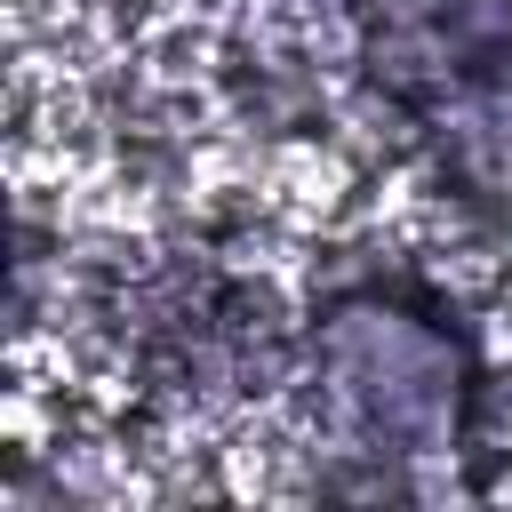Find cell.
<instances>
[{
    "label": "cell",
    "instance_id": "1",
    "mask_svg": "<svg viewBox=\"0 0 512 512\" xmlns=\"http://www.w3.org/2000/svg\"><path fill=\"white\" fill-rule=\"evenodd\" d=\"M312 408L336 448L360 456H448L480 408V352L456 304L408 272H360L304 320Z\"/></svg>",
    "mask_w": 512,
    "mask_h": 512
}]
</instances>
